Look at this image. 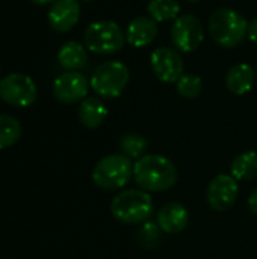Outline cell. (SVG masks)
<instances>
[{"label": "cell", "mask_w": 257, "mask_h": 259, "mask_svg": "<svg viewBox=\"0 0 257 259\" xmlns=\"http://www.w3.org/2000/svg\"><path fill=\"white\" fill-rule=\"evenodd\" d=\"M133 179L147 193H162L177 184L179 173L167 156L144 155L133 164Z\"/></svg>", "instance_id": "obj_1"}, {"label": "cell", "mask_w": 257, "mask_h": 259, "mask_svg": "<svg viewBox=\"0 0 257 259\" xmlns=\"http://www.w3.org/2000/svg\"><path fill=\"white\" fill-rule=\"evenodd\" d=\"M208 29L211 38L220 47L233 49L247 36L248 21L232 8H220L211 14Z\"/></svg>", "instance_id": "obj_2"}, {"label": "cell", "mask_w": 257, "mask_h": 259, "mask_svg": "<svg viewBox=\"0 0 257 259\" xmlns=\"http://www.w3.org/2000/svg\"><path fill=\"white\" fill-rule=\"evenodd\" d=\"M155 211L151 196L144 190H124L117 194L111 203V212L115 220L124 225L147 222Z\"/></svg>", "instance_id": "obj_3"}, {"label": "cell", "mask_w": 257, "mask_h": 259, "mask_svg": "<svg viewBox=\"0 0 257 259\" xmlns=\"http://www.w3.org/2000/svg\"><path fill=\"white\" fill-rule=\"evenodd\" d=\"M91 178L92 182L101 190H120L133 178V162L123 153L108 155L95 164Z\"/></svg>", "instance_id": "obj_4"}, {"label": "cell", "mask_w": 257, "mask_h": 259, "mask_svg": "<svg viewBox=\"0 0 257 259\" xmlns=\"http://www.w3.org/2000/svg\"><path fill=\"white\" fill-rule=\"evenodd\" d=\"M126 42L123 29L111 20H100L91 23L83 33V44L88 50L98 55L118 53Z\"/></svg>", "instance_id": "obj_5"}, {"label": "cell", "mask_w": 257, "mask_h": 259, "mask_svg": "<svg viewBox=\"0 0 257 259\" xmlns=\"http://www.w3.org/2000/svg\"><path fill=\"white\" fill-rule=\"evenodd\" d=\"M129 79L130 73L126 64L120 61H106L92 71L89 85L97 96L105 99H117L126 90Z\"/></svg>", "instance_id": "obj_6"}, {"label": "cell", "mask_w": 257, "mask_h": 259, "mask_svg": "<svg viewBox=\"0 0 257 259\" xmlns=\"http://www.w3.org/2000/svg\"><path fill=\"white\" fill-rule=\"evenodd\" d=\"M38 96L33 79L23 73H11L0 80V99L11 106H30Z\"/></svg>", "instance_id": "obj_7"}, {"label": "cell", "mask_w": 257, "mask_h": 259, "mask_svg": "<svg viewBox=\"0 0 257 259\" xmlns=\"http://www.w3.org/2000/svg\"><path fill=\"white\" fill-rule=\"evenodd\" d=\"M171 42L183 53L197 50L204 39V27L198 17L191 14L179 15L171 26Z\"/></svg>", "instance_id": "obj_8"}, {"label": "cell", "mask_w": 257, "mask_h": 259, "mask_svg": "<svg viewBox=\"0 0 257 259\" xmlns=\"http://www.w3.org/2000/svg\"><path fill=\"white\" fill-rule=\"evenodd\" d=\"M150 65L155 76L164 83H177L183 76L185 62L180 52L174 47H159L150 55Z\"/></svg>", "instance_id": "obj_9"}, {"label": "cell", "mask_w": 257, "mask_h": 259, "mask_svg": "<svg viewBox=\"0 0 257 259\" xmlns=\"http://www.w3.org/2000/svg\"><path fill=\"white\" fill-rule=\"evenodd\" d=\"M239 196V185L238 181L232 175L220 173L217 175L206 193L208 205L217 212H227L233 208Z\"/></svg>", "instance_id": "obj_10"}, {"label": "cell", "mask_w": 257, "mask_h": 259, "mask_svg": "<svg viewBox=\"0 0 257 259\" xmlns=\"http://www.w3.org/2000/svg\"><path fill=\"white\" fill-rule=\"evenodd\" d=\"M89 80L79 71H65L53 82V96L65 105H73L86 99L89 91Z\"/></svg>", "instance_id": "obj_11"}, {"label": "cell", "mask_w": 257, "mask_h": 259, "mask_svg": "<svg viewBox=\"0 0 257 259\" xmlns=\"http://www.w3.org/2000/svg\"><path fill=\"white\" fill-rule=\"evenodd\" d=\"M80 18V5L77 0H55L47 14V21L55 32L71 30Z\"/></svg>", "instance_id": "obj_12"}, {"label": "cell", "mask_w": 257, "mask_h": 259, "mask_svg": "<svg viewBox=\"0 0 257 259\" xmlns=\"http://www.w3.org/2000/svg\"><path fill=\"white\" fill-rule=\"evenodd\" d=\"M126 41L136 49L150 46L158 36V23L147 15L133 18L126 27Z\"/></svg>", "instance_id": "obj_13"}, {"label": "cell", "mask_w": 257, "mask_h": 259, "mask_svg": "<svg viewBox=\"0 0 257 259\" xmlns=\"http://www.w3.org/2000/svg\"><path fill=\"white\" fill-rule=\"evenodd\" d=\"M189 223L188 209L177 202L164 205L158 212V228L170 235L180 234Z\"/></svg>", "instance_id": "obj_14"}, {"label": "cell", "mask_w": 257, "mask_h": 259, "mask_svg": "<svg viewBox=\"0 0 257 259\" xmlns=\"http://www.w3.org/2000/svg\"><path fill=\"white\" fill-rule=\"evenodd\" d=\"M256 70L250 64H236L226 74V87L236 96L247 94L256 82Z\"/></svg>", "instance_id": "obj_15"}, {"label": "cell", "mask_w": 257, "mask_h": 259, "mask_svg": "<svg viewBox=\"0 0 257 259\" xmlns=\"http://www.w3.org/2000/svg\"><path fill=\"white\" fill-rule=\"evenodd\" d=\"M108 114H109L108 106L105 105V102L100 97L83 99L79 105V109H77V115H79L80 123L88 129L100 127L105 123Z\"/></svg>", "instance_id": "obj_16"}, {"label": "cell", "mask_w": 257, "mask_h": 259, "mask_svg": "<svg viewBox=\"0 0 257 259\" xmlns=\"http://www.w3.org/2000/svg\"><path fill=\"white\" fill-rule=\"evenodd\" d=\"M58 62L62 68L68 71H77L83 68L88 62V53L85 46L76 41H68L62 44L58 52Z\"/></svg>", "instance_id": "obj_17"}, {"label": "cell", "mask_w": 257, "mask_h": 259, "mask_svg": "<svg viewBox=\"0 0 257 259\" xmlns=\"http://www.w3.org/2000/svg\"><path fill=\"white\" fill-rule=\"evenodd\" d=\"M230 175L236 181H253L257 178V152L247 150L239 153L230 165Z\"/></svg>", "instance_id": "obj_18"}, {"label": "cell", "mask_w": 257, "mask_h": 259, "mask_svg": "<svg viewBox=\"0 0 257 259\" xmlns=\"http://www.w3.org/2000/svg\"><path fill=\"white\" fill-rule=\"evenodd\" d=\"M147 12L156 23L174 21L180 15V3L177 0H150Z\"/></svg>", "instance_id": "obj_19"}, {"label": "cell", "mask_w": 257, "mask_h": 259, "mask_svg": "<svg viewBox=\"0 0 257 259\" xmlns=\"http://www.w3.org/2000/svg\"><path fill=\"white\" fill-rule=\"evenodd\" d=\"M21 137V124L12 115H0V150L14 146Z\"/></svg>", "instance_id": "obj_20"}, {"label": "cell", "mask_w": 257, "mask_h": 259, "mask_svg": "<svg viewBox=\"0 0 257 259\" xmlns=\"http://www.w3.org/2000/svg\"><path fill=\"white\" fill-rule=\"evenodd\" d=\"M148 147V141L138 134H129L121 138L120 141V149L121 153L126 155L130 159H139L144 156L145 150Z\"/></svg>", "instance_id": "obj_21"}, {"label": "cell", "mask_w": 257, "mask_h": 259, "mask_svg": "<svg viewBox=\"0 0 257 259\" xmlns=\"http://www.w3.org/2000/svg\"><path fill=\"white\" fill-rule=\"evenodd\" d=\"M177 93L185 99H197L203 90V80L195 74H183L177 80Z\"/></svg>", "instance_id": "obj_22"}, {"label": "cell", "mask_w": 257, "mask_h": 259, "mask_svg": "<svg viewBox=\"0 0 257 259\" xmlns=\"http://www.w3.org/2000/svg\"><path fill=\"white\" fill-rule=\"evenodd\" d=\"M247 36L250 38V41H251V42H256L257 44V17L256 18H253V20L248 23Z\"/></svg>", "instance_id": "obj_23"}, {"label": "cell", "mask_w": 257, "mask_h": 259, "mask_svg": "<svg viewBox=\"0 0 257 259\" xmlns=\"http://www.w3.org/2000/svg\"><path fill=\"white\" fill-rule=\"evenodd\" d=\"M248 208L254 215H257V190H254L248 197Z\"/></svg>", "instance_id": "obj_24"}, {"label": "cell", "mask_w": 257, "mask_h": 259, "mask_svg": "<svg viewBox=\"0 0 257 259\" xmlns=\"http://www.w3.org/2000/svg\"><path fill=\"white\" fill-rule=\"evenodd\" d=\"M32 3H35V5H39V6H42V5H47V3H53L55 0H30Z\"/></svg>", "instance_id": "obj_25"}, {"label": "cell", "mask_w": 257, "mask_h": 259, "mask_svg": "<svg viewBox=\"0 0 257 259\" xmlns=\"http://www.w3.org/2000/svg\"><path fill=\"white\" fill-rule=\"evenodd\" d=\"M188 2H201V0H188Z\"/></svg>", "instance_id": "obj_26"}, {"label": "cell", "mask_w": 257, "mask_h": 259, "mask_svg": "<svg viewBox=\"0 0 257 259\" xmlns=\"http://www.w3.org/2000/svg\"><path fill=\"white\" fill-rule=\"evenodd\" d=\"M82 2H91V0H82Z\"/></svg>", "instance_id": "obj_27"}, {"label": "cell", "mask_w": 257, "mask_h": 259, "mask_svg": "<svg viewBox=\"0 0 257 259\" xmlns=\"http://www.w3.org/2000/svg\"><path fill=\"white\" fill-rule=\"evenodd\" d=\"M256 74H257V67H256Z\"/></svg>", "instance_id": "obj_28"}, {"label": "cell", "mask_w": 257, "mask_h": 259, "mask_svg": "<svg viewBox=\"0 0 257 259\" xmlns=\"http://www.w3.org/2000/svg\"><path fill=\"white\" fill-rule=\"evenodd\" d=\"M0 100H2V99H0Z\"/></svg>", "instance_id": "obj_29"}]
</instances>
